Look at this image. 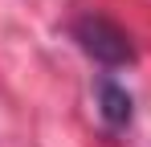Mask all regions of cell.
<instances>
[{"instance_id":"7a4b0ae2","label":"cell","mask_w":151,"mask_h":147,"mask_svg":"<svg viewBox=\"0 0 151 147\" xmlns=\"http://www.w3.org/2000/svg\"><path fill=\"white\" fill-rule=\"evenodd\" d=\"M98 110L110 127H127L135 115V98L127 94V86H119L114 78H98Z\"/></svg>"},{"instance_id":"6da1fadb","label":"cell","mask_w":151,"mask_h":147,"mask_svg":"<svg viewBox=\"0 0 151 147\" xmlns=\"http://www.w3.org/2000/svg\"><path fill=\"white\" fill-rule=\"evenodd\" d=\"M70 33H74L78 49L90 57V61H98L106 70H123L135 61V41H131V33H127L123 24H114L110 17H98V12H86V17H78L70 24Z\"/></svg>"}]
</instances>
